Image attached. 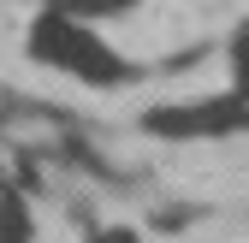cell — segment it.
I'll return each mask as SVG.
<instances>
[{
	"label": "cell",
	"instance_id": "6da1fadb",
	"mask_svg": "<svg viewBox=\"0 0 249 243\" xmlns=\"http://www.w3.org/2000/svg\"><path fill=\"white\" fill-rule=\"evenodd\" d=\"M30 48H36V59H48V66H66L89 83H113L119 77V59L101 36H89V30L66 24V18H42L36 36H30Z\"/></svg>",
	"mask_w": 249,
	"mask_h": 243
},
{
	"label": "cell",
	"instance_id": "7a4b0ae2",
	"mask_svg": "<svg viewBox=\"0 0 249 243\" xmlns=\"http://www.w3.org/2000/svg\"><path fill=\"white\" fill-rule=\"evenodd\" d=\"M142 125L154 137H226V131H249V101L208 95V101H184V107H154Z\"/></svg>",
	"mask_w": 249,
	"mask_h": 243
},
{
	"label": "cell",
	"instance_id": "3957f363",
	"mask_svg": "<svg viewBox=\"0 0 249 243\" xmlns=\"http://www.w3.org/2000/svg\"><path fill=\"white\" fill-rule=\"evenodd\" d=\"M0 243H30V220H24V202L12 190H0Z\"/></svg>",
	"mask_w": 249,
	"mask_h": 243
},
{
	"label": "cell",
	"instance_id": "277c9868",
	"mask_svg": "<svg viewBox=\"0 0 249 243\" xmlns=\"http://www.w3.org/2000/svg\"><path fill=\"white\" fill-rule=\"evenodd\" d=\"M231 59H237V89H249V30L231 42Z\"/></svg>",
	"mask_w": 249,
	"mask_h": 243
},
{
	"label": "cell",
	"instance_id": "5b68a950",
	"mask_svg": "<svg viewBox=\"0 0 249 243\" xmlns=\"http://www.w3.org/2000/svg\"><path fill=\"white\" fill-rule=\"evenodd\" d=\"M89 243H137L131 226H101V231H89Z\"/></svg>",
	"mask_w": 249,
	"mask_h": 243
}]
</instances>
